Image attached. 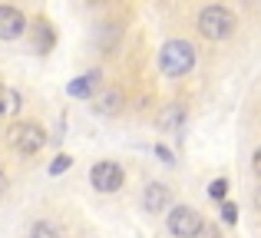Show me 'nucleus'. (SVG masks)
I'll list each match as a JSON object with an SVG mask.
<instances>
[{
    "instance_id": "f03ea898",
    "label": "nucleus",
    "mask_w": 261,
    "mask_h": 238,
    "mask_svg": "<svg viewBox=\"0 0 261 238\" xmlns=\"http://www.w3.org/2000/svg\"><path fill=\"white\" fill-rule=\"evenodd\" d=\"M235 13L228 10V7H218V4H212V7H205L202 13H198V33L202 37H208V40H225V37H231L235 33Z\"/></svg>"
},
{
    "instance_id": "a211bd4d",
    "label": "nucleus",
    "mask_w": 261,
    "mask_h": 238,
    "mask_svg": "<svg viewBox=\"0 0 261 238\" xmlns=\"http://www.w3.org/2000/svg\"><path fill=\"white\" fill-rule=\"evenodd\" d=\"M251 169H255V175H261V149H255V159H251Z\"/></svg>"
},
{
    "instance_id": "7ed1b4c3",
    "label": "nucleus",
    "mask_w": 261,
    "mask_h": 238,
    "mask_svg": "<svg viewBox=\"0 0 261 238\" xmlns=\"http://www.w3.org/2000/svg\"><path fill=\"white\" fill-rule=\"evenodd\" d=\"M7 142H10V149H17L20 155H33V152L43 149L46 133H43V126H37V122H13L10 133H7Z\"/></svg>"
},
{
    "instance_id": "9d476101",
    "label": "nucleus",
    "mask_w": 261,
    "mask_h": 238,
    "mask_svg": "<svg viewBox=\"0 0 261 238\" xmlns=\"http://www.w3.org/2000/svg\"><path fill=\"white\" fill-rule=\"evenodd\" d=\"M182 119H185V110H182L178 103H172V106H169V110L159 116V126H162V129H178V126H182Z\"/></svg>"
},
{
    "instance_id": "423d86ee",
    "label": "nucleus",
    "mask_w": 261,
    "mask_h": 238,
    "mask_svg": "<svg viewBox=\"0 0 261 238\" xmlns=\"http://www.w3.org/2000/svg\"><path fill=\"white\" fill-rule=\"evenodd\" d=\"M27 30V17L17 7H0V40H17Z\"/></svg>"
},
{
    "instance_id": "9b49d317",
    "label": "nucleus",
    "mask_w": 261,
    "mask_h": 238,
    "mask_svg": "<svg viewBox=\"0 0 261 238\" xmlns=\"http://www.w3.org/2000/svg\"><path fill=\"white\" fill-rule=\"evenodd\" d=\"M20 110V96L7 86H0V113H17Z\"/></svg>"
},
{
    "instance_id": "6e6552de",
    "label": "nucleus",
    "mask_w": 261,
    "mask_h": 238,
    "mask_svg": "<svg viewBox=\"0 0 261 238\" xmlns=\"http://www.w3.org/2000/svg\"><path fill=\"white\" fill-rule=\"evenodd\" d=\"M30 33L37 37V50H40V53H46L53 43H57V33H53V27L46 23V20H37V23L30 27Z\"/></svg>"
},
{
    "instance_id": "39448f33",
    "label": "nucleus",
    "mask_w": 261,
    "mask_h": 238,
    "mask_svg": "<svg viewBox=\"0 0 261 238\" xmlns=\"http://www.w3.org/2000/svg\"><path fill=\"white\" fill-rule=\"evenodd\" d=\"M122 169L116 166V162H96L93 172H89V182H93L96 192H116V189H122Z\"/></svg>"
},
{
    "instance_id": "20e7f679",
    "label": "nucleus",
    "mask_w": 261,
    "mask_h": 238,
    "mask_svg": "<svg viewBox=\"0 0 261 238\" xmlns=\"http://www.w3.org/2000/svg\"><path fill=\"white\" fill-rule=\"evenodd\" d=\"M198 228H202V215H198L195 208L175 205L172 212H169V232H172L175 238H195Z\"/></svg>"
},
{
    "instance_id": "6ab92c4d",
    "label": "nucleus",
    "mask_w": 261,
    "mask_h": 238,
    "mask_svg": "<svg viewBox=\"0 0 261 238\" xmlns=\"http://www.w3.org/2000/svg\"><path fill=\"white\" fill-rule=\"evenodd\" d=\"M4 192H7V175L0 172V195H4Z\"/></svg>"
},
{
    "instance_id": "dca6fc26",
    "label": "nucleus",
    "mask_w": 261,
    "mask_h": 238,
    "mask_svg": "<svg viewBox=\"0 0 261 238\" xmlns=\"http://www.w3.org/2000/svg\"><path fill=\"white\" fill-rule=\"evenodd\" d=\"M222 222H228V225L238 222V208L231 205V202H222Z\"/></svg>"
},
{
    "instance_id": "4468645a",
    "label": "nucleus",
    "mask_w": 261,
    "mask_h": 238,
    "mask_svg": "<svg viewBox=\"0 0 261 238\" xmlns=\"http://www.w3.org/2000/svg\"><path fill=\"white\" fill-rule=\"evenodd\" d=\"M70 155H57V159L50 162V175H60V172H66V169H70Z\"/></svg>"
},
{
    "instance_id": "f257e3e1",
    "label": "nucleus",
    "mask_w": 261,
    "mask_h": 238,
    "mask_svg": "<svg viewBox=\"0 0 261 238\" xmlns=\"http://www.w3.org/2000/svg\"><path fill=\"white\" fill-rule=\"evenodd\" d=\"M195 66V46L189 40H169L159 53V70L166 76H185Z\"/></svg>"
},
{
    "instance_id": "ddd939ff",
    "label": "nucleus",
    "mask_w": 261,
    "mask_h": 238,
    "mask_svg": "<svg viewBox=\"0 0 261 238\" xmlns=\"http://www.w3.org/2000/svg\"><path fill=\"white\" fill-rule=\"evenodd\" d=\"M99 110L102 113H116V110H119V93H109V96H102V103H99Z\"/></svg>"
},
{
    "instance_id": "f8f14e48",
    "label": "nucleus",
    "mask_w": 261,
    "mask_h": 238,
    "mask_svg": "<svg viewBox=\"0 0 261 238\" xmlns=\"http://www.w3.org/2000/svg\"><path fill=\"white\" fill-rule=\"evenodd\" d=\"M30 238H63V232H60L57 225H50V222H37L33 232H30Z\"/></svg>"
},
{
    "instance_id": "0eeeda50",
    "label": "nucleus",
    "mask_w": 261,
    "mask_h": 238,
    "mask_svg": "<svg viewBox=\"0 0 261 238\" xmlns=\"http://www.w3.org/2000/svg\"><path fill=\"white\" fill-rule=\"evenodd\" d=\"M142 202H146L149 212H162V208L169 205V189L159 186V182H152V186L146 189V199H142Z\"/></svg>"
},
{
    "instance_id": "1a4fd4ad",
    "label": "nucleus",
    "mask_w": 261,
    "mask_h": 238,
    "mask_svg": "<svg viewBox=\"0 0 261 238\" xmlns=\"http://www.w3.org/2000/svg\"><path fill=\"white\" fill-rule=\"evenodd\" d=\"M96 83H99V73H96V70H93V73H86V76H76V80L70 83V96H76V99L83 96V99H86L89 93L96 90Z\"/></svg>"
},
{
    "instance_id": "f3484780",
    "label": "nucleus",
    "mask_w": 261,
    "mask_h": 238,
    "mask_svg": "<svg viewBox=\"0 0 261 238\" xmlns=\"http://www.w3.org/2000/svg\"><path fill=\"white\" fill-rule=\"evenodd\" d=\"M195 238H222V235H218V228L215 225H205V222H202V228H198V235Z\"/></svg>"
},
{
    "instance_id": "2eb2a0df",
    "label": "nucleus",
    "mask_w": 261,
    "mask_h": 238,
    "mask_svg": "<svg viewBox=\"0 0 261 238\" xmlns=\"http://www.w3.org/2000/svg\"><path fill=\"white\" fill-rule=\"evenodd\" d=\"M225 192H228V182H225V179H215L208 186V195H212V199H225Z\"/></svg>"
}]
</instances>
